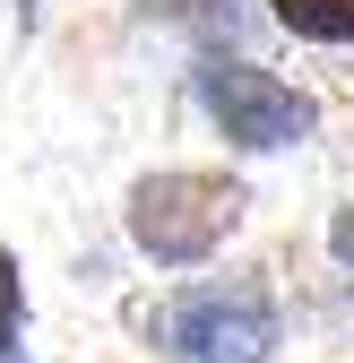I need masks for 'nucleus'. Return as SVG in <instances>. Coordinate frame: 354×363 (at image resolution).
Wrapping results in <instances>:
<instances>
[{
  "label": "nucleus",
  "mask_w": 354,
  "mask_h": 363,
  "mask_svg": "<svg viewBox=\"0 0 354 363\" xmlns=\"http://www.w3.org/2000/svg\"><path fill=\"white\" fill-rule=\"evenodd\" d=\"M130 320L164 363H277L285 346V311L268 277H199L139 303Z\"/></svg>",
  "instance_id": "obj_1"
},
{
  "label": "nucleus",
  "mask_w": 354,
  "mask_h": 363,
  "mask_svg": "<svg viewBox=\"0 0 354 363\" xmlns=\"http://www.w3.org/2000/svg\"><path fill=\"white\" fill-rule=\"evenodd\" d=\"M251 216V191L216 164H156L121 191V234L147 268H199L216 259Z\"/></svg>",
  "instance_id": "obj_2"
},
{
  "label": "nucleus",
  "mask_w": 354,
  "mask_h": 363,
  "mask_svg": "<svg viewBox=\"0 0 354 363\" xmlns=\"http://www.w3.org/2000/svg\"><path fill=\"white\" fill-rule=\"evenodd\" d=\"M190 104L242 156H285V147L312 139V96H294L277 69H259L242 52H199L190 61Z\"/></svg>",
  "instance_id": "obj_3"
},
{
  "label": "nucleus",
  "mask_w": 354,
  "mask_h": 363,
  "mask_svg": "<svg viewBox=\"0 0 354 363\" xmlns=\"http://www.w3.org/2000/svg\"><path fill=\"white\" fill-rule=\"evenodd\" d=\"M268 18L302 43H329V52H354V0H268Z\"/></svg>",
  "instance_id": "obj_4"
},
{
  "label": "nucleus",
  "mask_w": 354,
  "mask_h": 363,
  "mask_svg": "<svg viewBox=\"0 0 354 363\" xmlns=\"http://www.w3.org/2000/svg\"><path fill=\"white\" fill-rule=\"evenodd\" d=\"M0 363H26V277L9 242H0Z\"/></svg>",
  "instance_id": "obj_5"
},
{
  "label": "nucleus",
  "mask_w": 354,
  "mask_h": 363,
  "mask_svg": "<svg viewBox=\"0 0 354 363\" xmlns=\"http://www.w3.org/2000/svg\"><path fill=\"white\" fill-rule=\"evenodd\" d=\"M147 9L156 18H173V26H199V35H225L242 9H234V0H147Z\"/></svg>",
  "instance_id": "obj_6"
},
{
  "label": "nucleus",
  "mask_w": 354,
  "mask_h": 363,
  "mask_svg": "<svg viewBox=\"0 0 354 363\" xmlns=\"http://www.w3.org/2000/svg\"><path fill=\"white\" fill-rule=\"evenodd\" d=\"M329 259L354 277V208H337V216H329Z\"/></svg>",
  "instance_id": "obj_7"
},
{
  "label": "nucleus",
  "mask_w": 354,
  "mask_h": 363,
  "mask_svg": "<svg viewBox=\"0 0 354 363\" xmlns=\"http://www.w3.org/2000/svg\"><path fill=\"white\" fill-rule=\"evenodd\" d=\"M18 18H35V0H18Z\"/></svg>",
  "instance_id": "obj_8"
}]
</instances>
